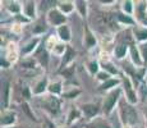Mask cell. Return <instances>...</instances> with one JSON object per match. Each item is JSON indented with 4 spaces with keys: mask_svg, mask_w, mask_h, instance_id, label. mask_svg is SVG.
<instances>
[{
    "mask_svg": "<svg viewBox=\"0 0 147 128\" xmlns=\"http://www.w3.org/2000/svg\"><path fill=\"white\" fill-rule=\"evenodd\" d=\"M87 44H88L90 46H91V45H94V44H95V40L92 39V36L90 35V33H88V35H87Z\"/></svg>",
    "mask_w": 147,
    "mask_h": 128,
    "instance_id": "22",
    "label": "cell"
},
{
    "mask_svg": "<svg viewBox=\"0 0 147 128\" xmlns=\"http://www.w3.org/2000/svg\"><path fill=\"white\" fill-rule=\"evenodd\" d=\"M121 114H123V121L127 123L133 124L137 122V113L132 106L129 105H123V109H121Z\"/></svg>",
    "mask_w": 147,
    "mask_h": 128,
    "instance_id": "1",
    "label": "cell"
},
{
    "mask_svg": "<svg viewBox=\"0 0 147 128\" xmlns=\"http://www.w3.org/2000/svg\"><path fill=\"white\" fill-rule=\"evenodd\" d=\"M59 35L63 40H69V31H68V27L63 26V27L59 28Z\"/></svg>",
    "mask_w": 147,
    "mask_h": 128,
    "instance_id": "7",
    "label": "cell"
},
{
    "mask_svg": "<svg viewBox=\"0 0 147 128\" xmlns=\"http://www.w3.org/2000/svg\"><path fill=\"white\" fill-rule=\"evenodd\" d=\"M18 9H19V8L17 7V4H13L12 7H10V10H14V12H18Z\"/></svg>",
    "mask_w": 147,
    "mask_h": 128,
    "instance_id": "30",
    "label": "cell"
},
{
    "mask_svg": "<svg viewBox=\"0 0 147 128\" xmlns=\"http://www.w3.org/2000/svg\"><path fill=\"white\" fill-rule=\"evenodd\" d=\"M50 91H51V92H60V85L59 83H55V85H51V86H50Z\"/></svg>",
    "mask_w": 147,
    "mask_h": 128,
    "instance_id": "14",
    "label": "cell"
},
{
    "mask_svg": "<svg viewBox=\"0 0 147 128\" xmlns=\"http://www.w3.org/2000/svg\"><path fill=\"white\" fill-rule=\"evenodd\" d=\"M132 55H133V60L136 62L137 64H141V60L138 58V54H137V50L136 49H132Z\"/></svg>",
    "mask_w": 147,
    "mask_h": 128,
    "instance_id": "15",
    "label": "cell"
},
{
    "mask_svg": "<svg viewBox=\"0 0 147 128\" xmlns=\"http://www.w3.org/2000/svg\"><path fill=\"white\" fill-rule=\"evenodd\" d=\"M125 51H127V46H124V45H120V46L117 47V51H115V53H117L118 58H121V56L125 54Z\"/></svg>",
    "mask_w": 147,
    "mask_h": 128,
    "instance_id": "8",
    "label": "cell"
},
{
    "mask_svg": "<svg viewBox=\"0 0 147 128\" xmlns=\"http://www.w3.org/2000/svg\"><path fill=\"white\" fill-rule=\"evenodd\" d=\"M146 116H147V110H146Z\"/></svg>",
    "mask_w": 147,
    "mask_h": 128,
    "instance_id": "34",
    "label": "cell"
},
{
    "mask_svg": "<svg viewBox=\"0 0 147 128\" xmlns=\"http://www.w3.org/2000/svg\"><path fill=\"white\" fill-rule=\"evenodd\" d=\"M8 90H9L8 82H4V86H3V105L4 106L8 105Z\"/></svg>",
    "mask_w": 147,
    "mask_h": 128,
    "instance_id": "6",
    "label": "cell"
},
{
    "mask_svg": "<svg viewBox=\"0 0 147 128\" xmlns=\"http://www.w3.org/2000/svg\"><path fill=\"white\" fill-rule=\"evenodd\" d=\"M23 109H24V112H26L27 114L31 116V119H35V116H33L32 114H31V112H30V109H28V106H27V105H23Z\"/></svg>",
    "mask_w": 147,
    "mask_h": 128,
    "instance_id": "26",
    "label": "cell"
},
{
    "mask_svg": "<svg viewBox=\"0 0 147 128\" xmlns=\"http://www.w3.org/2000/svg\"><path fill=\"white\" fill-rule=\"evenodd\" d=\"M76 95H78V91H74V92H70V93H68V95H67V98H72V96H76Z\"/></svg>",
    "mask_w": 147,
    "mask_h": 128,
    "instance_id": "31",
    "label": "cell"
},
{
    "mask_svg": "<svg viewBox=\"0 0 147 128\" xmlns=\"http://www.w3.org/2000/svg\"><path fill=\"white\" fill-rule=\"evenodd\" d=\"M142 53H143V58H145V60L147 62V44L142 46Z\"/></svg>",
    "mask_w": 147,
    "mask_h": 128,
    "instance_id": "23",
    "label": "cell"
},
{
    "mask_svg": "<svg viewBox=\"0 0 147 128\" xmlns=\"http://www.w3.org/2000/svg\"><path fill=\"white\" fill-rule=\"evenodd\" d=\"M22 65H23V67H27V68H32L33 65H35V62L33 60H27V62H23Z\"/></svg>",
    "mask_w": 147,
    "mask_h": 128,
    "instance_id": "17",
    "label": "cell"
},
{
    "mask_svg": "<svg viewBox=\"0 0 147 128\" xmlns=\"http://www.w3.org/2000/svg\"><path fill=\"white\" fill-rule=\"evenodd\" d=\"M124 85H125V91H127V93H128V98H129V100H131V102H136V95L133 93V91H132L131 89V85H129V81L128 79H125L124 81Z\"/></svg>",
    "mask_w": 147,
    "mask_h": 128,
    "instance_id": "5",
    "label": "cell"
},
{
    "mask_svg": "<svg viewBox=\"0 0 147 128\" xmlns=\"http://www.w3.org/2000/svg\"><path fill=\"white\" fill-rule=\"evenodd\" d=\"M118 83V81L117 79H109V81H106L105 83L101 86V89H109V87H111V86H114V85H117Z\"/></svg>",
    "mask_w": 147,
    "mask_h": 128,
    "instance_id": "10",
    "label": "cell"
},
{
    "mask_svg": "<svg viewBox=\"0 0 147 128\" xmlns=\"http://www.w3.org/2000/svg\"><path fill=\"white\" fill-rule=\"evenodd\" d=\"M23 95L26 96V98H30V92H28V89H24V90H23Z\"/></svg>",
    "mask_w": 147,
    "mask_h": 128,
    "instance_id": "32",
    "label": "cell"
},
{
    "mask_svg": "<svg viewBox=\"0 0 147 128\" xmlns=\"http://www.w3.org/2000/svg\"><path fill=\"white\" fill-rule=\"evenodd\" d=\"M33 13H35V7H33V4H30L28 5V8H27V14L30 17H32Z\"/></svg>",
    "mask_w": 147,
    "mask_h": 128,
    "instance_id": "16",
    "label": "cell"
},
{
    "mask_svg": "<svg viewBox=\"0 0 147 128\" xmlns=\"http://www.w3.org/2000/svg\"><path fill=\"white\" fill-rule=\"evenodd\" d=\"M83 112L86 113L88 116H92V115H95L96 113L98 112V109H97V106H96V105L87 104V105H83Z\"/></svg>",
    "mask_w": 147,
    "mask_h": 128,
    "instance_id": "4",
    "label": "cell"
},
{
    "mask_svg": "<svg viewBox=\"0 0 147 128\" xmlns=\"http://www.w3.org/2000/svg\"><path fill=\"white\" fill-rule=\"evenodd\" d=\"M136 32V36H137L140 40H145V39H147V31H141V30H136L134 31Z\"/></svg>",
    "mask_w": 147,
    "mask_h": 128,
    "instance_id": "9",
    "label": "cell"
},
{
    "mask_svg": "<svg viewBox=\"0 0 147 128\" xmlns=\"http://www.w3.org/2000/svg\"><path fill=\"white\" fill-rule=\"evenodd\" d=\"M50 21H51L54 24H59L65 21V17L61 16V14L59 12H56V10H53V12L50 13Z\"/></svg>",
    "mask_w": 147,
    "mask_h": 128,
    "instance_id": "3",
    "label": "cell"
},
{
    "mask_svg": "<svg viewBox=\"0 0 147 128\" xmlns=\"http://www.w3.org/2000/svg\"><path fill=\"white\" fill-rule=\"evenodd\" d=\"M45 87H46V79H44L42 82H40V83H38L37 89L35 90V92H36V93H40V92H42V91L45 90Z\"/></svg>",
    "mask_w": 147,
    "mask_h": 128,
    "instance_id": "12",
    "label": "cell"
},
{
    "mask_svg": "<svg viewBox=\"0 0 147 128\" xmlns=\"http://www.w3.org/2000/svg\"><path fill=\"white\" fill-rule=\"evenodd\" d=\"M78 8H80L81 13L84 14V12H86V7H84V3L83 1H78Z\"/></svg>",
    "mask_w": 147,
    "mask_h": 128,
    "instance_id": "18",
    "label": "cell"
},
{
    "mask_svg": "<svg viewBox=\"0 0 147 128\" xmlns=\"http://www.w3.org/2000/svg\"><path fill=\"white\" fill-rule=\"evenodd\" d=\"M98 78H101V79H106V78H107V74H106V73H100V74H98Z\"/></svg>",
    "mask_w": 147,
    "mask_h": 128,
    "instance_id": "29",
    "label": "cell"
},
{
    "mask_svg": "<svg viewBox=\"0 0 147 128\" xmlns=\"http://www.w3.org/2000/svg\"><path fill=\"white\" fill-rule=\"evenodd\" d=\"M105 68H106L107 70H110L111 73H117V69H115V68H113L110 64H106V65H105Z\"/></svg>",
    "mask_w": 147,
    "mask_h": 128,
    "instance_id": "27",
    "label": "cell"
},
{
    "mask_svg": "<svg viewBox=\"0 0 147 128\" xmlns=\"http://www.w3.org/2000/svg\"><path fill=\"white\" fill-rule=\"evenodd\" d=\"M119 93H120V91L117 90V91H114V92H111V93H110V95L106 98L105 104H104V109H105L106 113H109L110 110H111V108L114 106L115 101L118 100V96H119Z\"/></svg>",
    "mask_w": 147,
    "mask_h": 128,
    "instance_id": "2",
    "label": "cell"
},
{
    "mask_svg": "<svg viewBox=\"0 0 147 128\" xmlns=\"http://www.w3.org/2000/svg\"><path fill=\"white\" fill-rule=\"evenodd\" d=\"M44 30H45V27H44V26H41V27L35 28V32H40V31H44Z\"/></svg>",
    "mask_w": 147,
    "mask_h": 128,
    "instance_id": "33",
    "label": "cell"
},
{
    "mask_svg": "<svg viewBox=\"0 0 147 128\" xmlns=\"http://www.w3.org/2000/svg\"><path fill=\"white\" fill-rule=\"evenodd\" d=\"M119 19H120L121 22H127V23H132V22H133L131 18H128V17H124V16H120V14H119Z\"/></svg>",
    "mask_w": 147,
    "mask_h": 128,
    "instance_id": "19",
    "label": "cell"
},
{
    "mask_svg": "<svg viewBox=\"0 0 147 128\" xmlns=\"http://www.w3.org/2000/svg\"><path fill=\"white\" fill-rule=\"evenodd\" d=\"M124 9H125L128 13H131V10H132V8H131V3L127 1L125 4H124Z\"/></svg>",
    "mask_w": 147,
    "mask_h": 128,
    "instance_id": "25",
    "label": "cell"
},
{
    "mask_svg": "<svg viewBox=\"0 0 147 128\" xmlns=\"http://www.w3.org/2000/svg\"><path fill=\"white\" fill-rule=\"evenodd\" d=\"M61 9H63L64 12H70V10H72V5L70 4H63L61 5Z\"/></svg>",
    "mask_w": 147,
    "mask_h": 128,
    "instance_id": "20",
    "label": "cell"
},
{
    "mask_svg": "<svg viewBox=\"0 0 147 128\" xmlns=\"http://www.w3.org/2000/svg\"><path fill=\"white\" fill-rule=\"evenodd\" d=\"M12 122H14V115H7V116H4V118L1 119V124H9V123H12Z\"/></svg>",
    "mask_w": 147,
    "mask_h": 128,
    "instance_id": "11",
    "label": "cell"
},
{
    "mask_svg": "<svg viewBox=\"0 0 147 128\" xmlns=\"http://www.w3.org/2000/svg\"><path fill=\"white\" fill-rule=\"evenodd\" d=\"M36 44H37V40H33L31 44L27 45V47H24V49H23V53H28V51H31V50L33 49V46H35Z\"/></svg>",
    "mask_w": 147,
    "mask_h": 128,
    "instance_id": "13",
    "label": "cell"
},
{
    "mask_svg": "<svg viewBox=\"0 0 147 128\" xmlns=\"http://www.w3.org/2000/svg\"><path fill=\"white\" fill-rule=\"evenodd\" d=\"M90 69H91L92 73H95L96 70H97V64H96V63H91V64H90Z\"/></svg>",
    "mask_w": 147,
    "mask_h": 128,
    "instance_id": "24",
    "label": "cell"
},
{
    "mask_svg": "<svg viewBox=\"0 0 147 128\" xmlns=\"http://www.w3.org/2000/svg\"><path fill=\"white\" fill-rule=\"evenodd\" d=\"M94 128H109V126H107V124H104V123H97L94 126Z\"/></svg>",
    "mask_w": 147,
    "mask_h": 128,
    "instance_id": "28",
    "label": "cell"
},
{
    "mask_svg": "<svg viewBox=\"0 0 147 128\" xmlns=\"http://www.w3.org/2000/svg\"><path fill=\"white\" fill-rule=\"evenodd\" d=\"M72 55H73V51H72V49H68V53H67V55H65L67 58L64 59V63H67V62L69 60L70 58H72Z\"/></svg>",
    "mask_w": 147,
    "mask_h": 128,
    "instance_id": "21",
    "label": "cell"
}]
</instances>
